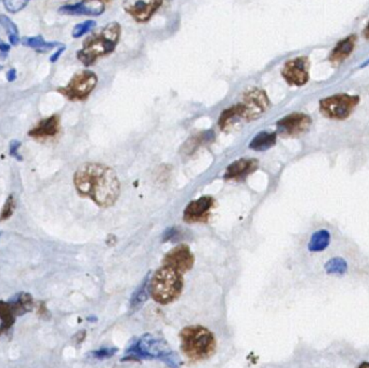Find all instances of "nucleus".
<instances>
[{
    "mask_svg": "<svg viewBox=\"0 0 369 368\" xmlns=\"http://www.w3.org/2000/svg\"><path fill=\"white\" fill-rule=\"evenodd\" d=\"M367 29H368V26L365 27L364 35L365 38L368 39V37H367Z\"/></svg>",
    "mask_w": 369,
    "mask_h": 368,
    "instance_id": "nucleus-35",
    "label": "nucleus"
},
{
    "mask_svg": "<svg viewBox=\"0 0 369 368\" xmlns=\"http://www.w3.org/2000/svg\"><path fill=\"white\" fill-rule=\"evenodd\" d=\"M105 11V3L103 0H80L77 3H68L61 6L58 13L62 15H70V17H100Z\"/></svg>",
    "mask_w": 369,
    "mask_h": 368,
    "instance_id": "nucleus-11",
    "label": "nucleus"
},
{
    "mask_svg": "<svg viewBox=\"0 0 369 368\" xmlns=\"http://www.w3.org/2000/svg\"><path fill=\"white\" fill-rule=\"evenodd\" d=\"M182 291L183 274L167 266L157 270L149 283L151 297L160 305L174 302L181 296Z\"/></svg>",
    "mask_w": 369,
    "mask_h": 368,
    "instance_id": "nucleus-5",
    "label": "nucleus"
},
{
    "mask_svg": "<svg viewBox=\"0 0 369 368\" xmlns=\"http://www.w3.org/2000/svg\"><path fill=\"white\" fill-rule=\"evenodd\" d=\"M258 167V162L256 160H247L241 158L236 160L227 167L225 171V179H239V178L246 177Z\"/></svg>",
    "mask_w": 369,
    "mask_h": 368,
    "instance_id": "nucleus-17",
    "label": "nucleus"
},
{
    "mask_svg": "<svg viewBox=\"0 0 369 368\" xmlns=\"http://www.w3.org/2000/svg\"><path fill=\"white\" fill-rule=\"evenodd\" d=\"M21 44L27 48L34 49L38 54H47L49 51L54 50L62 45V43L59 42H47L44 37L33 36V37H23L21 39Z\"/></svg>",
    "mask_w": 369,
    "mask_h": 368,
    "instance_id": "nucleus-19",
    "label": "nucleus"
},
{
    "mask_svg": "<svg viewBox=\"0 0 369 368\" xmlns=\"http://www.w3.org/2000/svg\"><path fill=\"white\" fill-rule=\"evenodd\" d=\"M359 368H369V364L367 362H363Z\"/></svg>",
    "mask_w": 369,
    "mask_h": 368,
    "instance_id": "nucleus-34",
    "label": "nucleus"
},
{
    "mask_svg": "<svg viewBox=\"0 0 369 368\" xmlns=\"http://www.w3.org/2000/svg\"><path fill=\"white\" fill-rule=\"evenodd\" d=\"M149 275L145 277L144 281L141 283L137 291L133 293V297L130 299V309L133 311L138 310L141 305L147 300L149 297Z\"/></svg>",
    "mask_w": 369,
    "mask_h": 368,
    "instance_id": "nucleus-23",
    "label": "nucleus"
},
{
    "mask_svg": "<svg viewBox=\"0 0 369 368\" xmlns=\"http://www.w3.org/2000/svg\"><path fill=\"white\" fill-rule=\"evenodd\" d=\"M15 313L10 307L9 302L0 300V336L11 328L15 322Z\"/></svg>",
    "mask_w": 369,
    "mask_h": 368,
    "instance_id": "nucleus-21",
    "label": "nucleus"
},
{
    "mask_svg": "<svg viewBox=\"0 0 369 368\" xmlns=\"http://www.w3.org/2000/svg\"><path fill=\"white\" fill-rule=\"evenodd\" d=\"M66 45L62 44L60 47H59L58 50L54 52L52 56H50V62L51 63H54V62H57V61L60 59V56H62L63 52L66 51Z\"/></svg>",
    "mask_w": 369,
    "mask_h": 368,
    "instance_id": "nucleus-31",
    "label": "nucleus"
},
{
    "mask_svg": "<svg viewBox=\"0 0 369 368\" xmlns=\"http://www.w3.org/2000/svg\"><path fill=\"white\" fill-rule=\"evenodd\" d=\"M164 0H126L123 10L135 22L146 23L160 9Z\"/></svg>",
    "mask_w": 369,
    "mask_h": 368,
    "instance_id": "nucleus-9",
    "label": "nucleus"
},
{
    "mask_svg": "<svg viewBox=\"0 0 369 368\" xmlns=\"http://www.w3.org/2000/svg\"><path fill=\"white\" fill-rule=\"evenodd\" d=\"M179 336L181 339L182 353L191 361H204L216 352L215 335L206 327L200 325L184 327Z\"/></svg>",
    "mask_w": 369,
    "mask_h": 368,
    "instance_id": "nucleus-4",
    "label": "nucleus"
},
{
    "mask_svg": "<svg viewBox=\"0 0 369 368\" xmlns=\"http://www.w3.org/2000/svg\"><path fill=\"white\" fill-rule=\"evenodd\" d=\"M20 146H21L20 141L13 140V142L10 143V155L17 158V160H22V156L19 154Z\"/></svg>",
    "mask_w": 369,
    "mask_h": 368,
    "instance_id": "nucleus-30",
    "label": "nucleus"
},
{
    "mask_svg": "<svg viewBox=\"0 0 369 368\" xmlns=\"http://www.w3.org/2000/svg\"><path fill=\"white\" fill-rule=\"evenodd\" d=\"M310 60L307 56H299L287 61L282 70V76L289 85H306L310 78Z\"/></svg>",
    "mask_w": 369,
    "mask_h": 368,
    "instance_id": "nucleus-10",
    "label": "nucleus"
},
{
    "mask_svg": "<svg viewBox=\"0 0 369 368\" xmlns=\"http://www.w3.org/2000/svg\"><path fill=\"white\" fill-rule=\"evenodd\" d=\"M76 190L101 207L113 206L119 199L121 184L116 172L109 166L86 164L74 176Z\"/></svg>",
    "mask_w": 369,
    "mask_h": 368,
    "instance_id": "nucleus-1",
    "label": "nucleus"
},
{
    "mask_svg": "<svg viewBox=\"0 0 369 368\" xmlns=\"http://www.w3.org/2000/svg\"><path fill=\"white\" fill-rule=\"evenodd\" d=\"M98 85L97 74L85 70L73 76L66 87L59 88L58 92L70 101H84L87 99Z\"/></svg>",
    "mask_w": 369,
    "mask_h": 368,
    "instance_id": "nucleus-6",
    "label": "nucleus"
},
{
    "mask_svg": "<svg viewBox=\"0 0 369 368\" xmlns=\"http://www.w3.org/2000/svg\"><path fill=\"white\" fill-rule=\"evenodd\" d=\"M331 242V234L329 231L321 230L314 233L309 244V250L312 252H319L329 247Z\"/></svg>",
    "mask_w": 369,
    "mask_h": 368,
    "instance_id": "nucleus-24",
    "label": "nucleus"
},
{
    "mask_svg": "<svg viewBox=\"0 0 369 368\" xmlns=\"http://www.w3.org/2000/svg\"><path fill=\"white\" fill-rule=\"evenodd\" d=\"M15 79H17V70L15 68H11L7 73V80L10 83H13Z\"/></svg>",
    "mask_w": 369,
    "mask_h": 368,
    "instance_id": "nucleus-33",
    "label": "nucleus"
},
{
    "mask_svg": "<svg viewBox=\"0 0 369 368\" xmlns=\"http://www.w3.org/2000/svg\"><path fill=\"white\" fill-rule=\"evenodd\" d=\"M125 358L121 361H142V360H160L170 368H178L180 359L172 351L167 342L154 335H142L140 338L126 350Z\"/></svg>",
    "mask_w": 369,
    "mask_h": 368,
    "instance_id": "nucleus-3",
    "label": "nucleus"
},
{
    "mask_svg": "<svg viewBox=\"0 0 369 368\" xmlns=\"http://www.w3.org/2000/svg\"><path fill=\"white\" fill-rule=\"evenodd\" d=\"M96 26H97V22L94 20H87L84 22L78 23L73 29V38H80V37L85 36L88 33L92 32Z\"/></svg>",
    "mask_w": 369,
    "mask_h": 368,
    "instance_id": "nucleus-25",
    "label": "nucleus"
},
{
    "mask_svg": "<svg viewBox=\"0 0 369 368\" xmlns=\"http://www.w3.org/2000/svg\"><path fill=\"white\" fill-rule=\"evenodd\" d=\"M9 305L15 316H22L34 309V299L31 293H20L10 299Z\"/></svg>",
    "mask_w": 369,
    "mask_h": 368,
    "instance_id": "nucleus-18",
    "label": "nucleus"
},
{
    "mask_svg": "<svg viewBox=\"0 0 369 368\" xmlns=\"http://www.w3.org/2000/svg\"><path fill=\"white\" fill-rule=\"evenodd\" d=\"M163 262V266L172 268L176 271L184 274L193 268L194 256L188 246L179 245L165 256Z\"/></svg>",
    "mask_w": 369,
    "mask_h": 368,
    "instance_id": "nucleus-12",
    "label": "nucleus"
},
{
    "mask_svg": "<svg viewBox=\"0 0 369 368\" xmlns=\"http://www.w3.org/2000/svg\"><path fill=\"white\" fill-rule=\"evenodd\" d=\"M15 206H17V203H15V197L10 195L6 201L3 209H1V213H0V221H6L11 218L13 213H15Z\"/></svg>",
    "mask_w": 369,
    "mask_h": 368,
    "instance_id": "nucleus-28",
    "label": "nucleus"
},
{
    "mask_svg": "<svg viewBox=\"0 0 369 368\" xmlns=\"http://www.w3.org/2000/svg\"><path fill=\"white\" fill-rule=\"evenodd\" d=\"M276 132H269V131H261L260 134L257 135L250 144L249 148L255 151H266L272 148L276 144Z\"/></svg>",
    "mask_w": 369,
    "mask_h": 368,
    "instance_id": "nucleus-20",
    "label": "nucleus"
},
{
    "mask_svg": "<svg viewBox=\"0 0 369 368\" xmlns=\"http://www.w3.org/2000/svg\"><path fill=\"white\" fill-rule=\"evenodd\" d=\"M11 50V46L7 43L3 42V39H0V52L3 54H9Z\"/></svg>",
    "mask_w": 369,
    "mask_h": 368,
    "instance_id": "nucleus-32",
    "label": "nucleus"
},
{
    "mask_svg": "<svg viewBox=\"0 0 369 368\" xmlns=\"http://www.w3.org/2000/svg\"><path fill=\"white\" fill-rule=\"evenodd\" d=\"M311 124V117L307 114L292 113L278 121V130L283 136H299L309 130Z\"/></svg>",
    "mask_w": 369,
    "mask_h": 368,
    "instance_id": "nucleus-13",
    "label": "nucleus"
},
{
    "mask_svg": "<svg viewBox=\"0 0 369 368\" xmlns=\"http://www.w3.org/2000/svg\"><path fill=\"white\" fill-rule=\"evenodd\" d=\"M60 117L58 115H52L41 121L34 129H31L29 131V136L36 140H46V139L54 138L57 135L60 134Z\"/></svg>",
    "mask_w": 369,
    "mask_h": 368,
    "instance_id": "nucleus-15",
    "label": "nucleus"
},
{
    "mask_svg": "<svg viewBox=\"0 0 369 368\" xmlns=\"http://www.w3.org/2000/svg\"><path fill=\"white\" fill-rule=\"evenodd\" d=\"M325 270L329 274H343L347 272V263L341 258H333L326 263Z\"/></svg>",
    "mask_w": 369,
    "mask_h": 368,
    "instance_id": "nucleus-26",
    "label": "nucleus"
},
{
    "mask_svg": "<svg viewBox=\"0 0 369 368\" xmlns=\"http://www.w3.org/2000/svg\"><path fill=\"white\" fill-rule=\"evenodd\" d=\"M357 37L356 35H349L345 38L339 40L338 44L336 45L335 48L331 52L329 56V61L333 66H339L342 63L343 61L347 60L354 50L355 45H356Z\"/></svg>",
    "mask_w": 369,
    "mask_h": 368,
    "instance_id": "nucleus-16",
    "label": "nucleus"
},
{
    "mask_svg": "<svg viewBox=\"0 0 369 368\" xmlns=\"http://www.w3.org/2000/svg\"><path fill=\"white\" fill-rule=\"evenodd\" d=\"M0 25L5 29L6 34L9 39L10 46H17L21 43V39H20L19 29L17 24L7 15H0Z\"/></svg>",
    "mask_w": 369,
    "mask_h": 368,
    "instance_id": "nucleus-22",
    "label": "nucleus"
},
{
    "mask_svg": "<svg viewBox=\"0 0 369 368\" xmlns=\"http://www.w3.org/2000/svg\"><path fill=\"white\" fill-rule=\"evenodd\" d=\"M269 105L270 102L266 92L260 89H253L247 92L243 102L235 107L239 119L250 121L262 116L263 113L268 109Z\"/></svg>",
    "mask_w": 369,
    "mask_h": 368,
    "instance_id": "nucleus-8",
    "label": "nucleus"
},
{
    "mask_svg": "<svg viewBox=\"0 0 369 368\" xmlns=\"http://www.w3.org/2000/svg\"><path fill=\"white\" fill-rule=\"evenodd\" d=\"M121 26L119 22H111L102 27L99 32L88 36L82 43L76 56L85 66H93L99 59L110 56L119 46Z\"/></svg>",
    "mask_w": 369,
    "mask_h": 368,
    "instance_id": "nucleus-2",
    "label": "nucleus"
},
{
    "mask_svg": "<svg viewBox=\"0 0 369 368\" xmlns=\"http://www.w3.org/2000/svg\"><path fill=\"white\" fill-rule=\"evenodd\" d=\"M1 1L8 13H13V15L22 11L29 3V0H1Z\"/></svg>",
    "mask_w": 369,
    "mask_h": 368,
    "instance_id": "nucleus-27",
    "label": "nucleus"
},
{
    "mask_svg": "<svg viewBox=\"0 0 369 368\" xmlns=\"http://www.w3.org/2000/svg\"><path fill=\"white\" fill-rule=\"evenodd\" d=\"M117 351H119L117 348H103V349L97 350V351H92L91 356L98 360L110 359L112 356L115 355Z\"/></svg>",
    "mask_w": 369,
    "mask_h": 368,
    "instance_id": "nucleus-29",
    "label": "nucleus"
},
{
    "mask_svg": "<svg viewBox=\"0 0 369 368\" xmlns=\"http://www.w3.org/2000/svg\"><path fill=\"white\" fill-rule=\"evenodd\" d=\"M359 102L357 95H336L322 100L319 109L324 116L342 121L352 114Z\"/></svg>",
    "mask_w": 369,
    "mask_h": 368,
    "instance_id": "nucleus-7",
    "label": "nucleus"
},
{
    "mask_svg": "<svg viewBox=\"0 0 369 368\" xmlns=\"http://www.w3.org/2000/svg\"><path fill=\"white\" fill-rule=\"evenodd\" d=\"M213 199L210 197H203L191 201L184 210V220L186 222H202L209 217L210 209L213 208Z\"/></svg>",
    "mask_w": 369,
    "mask_h": 368,
    "instance_id": "nucleus-14",
    "label": "nucleus"
}]
</instances>
